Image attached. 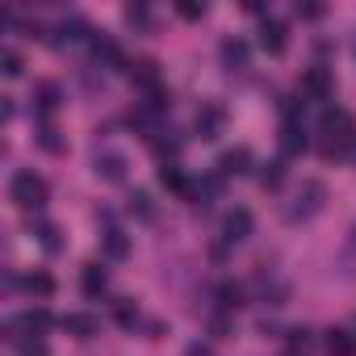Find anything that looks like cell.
I'll use <instances>...</instances> for the list:
<instances>
[{"label":"cell","instance_id":"cell-30","mask_svg":"<svg viewBox=\"0 0 356 356\" xmlns=\"http://www.w3.org/2000/svg\"><path fill=\"white\" fill-rule=\"evenodd\" d=\"M122 13H126V22H130L134 30H151V9L143 5V0H134V5H126Z\"/></svg>","mask_w":356,"mask_h":356},{"label":"cell","instance_id":"cell-20","mask_svg":"<svg viewBox=\"0 0 356 356\" xmlns=\"http://www.w3.org/2000/svg\"><path fill=\"white\" fill-rule=\"evenodd\" d=\"M306 147H310L306 126H302V122H285V126H281V151H285V155H302Z\"/></svg>","mask_w":356,"mask_h":356},{"label":"cell","instance_id":"cell-9","mask_svg":"<svg viewBox=\"0 0 356 356\" xmlns=\"http://www.w3.org/2000/svg\"><path fill=\"white\" fill-rule=\"evenodd\" d=\"M88 38H92V30L80 17H63V22L51 26V42L55 47H76V42H88Z\"/></svg>","mask_w":356,"mask_h":356},{"label":"cell","instance_id":"cell-6","mask_svg":"<svg viewBox=\"0 0 356 356\" xmlns=\"http://www.w3.org/2000/svg\"><path fill=\"white\" fill-rule=\"evenodd\" d=\"M256 42L268 51V55H281L285 51V42H289V30H285V22L281 17H260V26H256Z\"/></svg>","mask_w":356,"mask_h":356},{"label":"cell","instance_id":"cell-2","mask_svg":"<svg viewBox=\"0 0 356 356\" xmlns=\"http://www.w3.org/2000/svg\"><path fill=\"white\" fill-rule=\"evenodd\" d=\"M9 197L17 202V210L38 214V210L47 206L51 189H47V181H42V176H38L34 168H22V172H13V181H9Z\"/></svg>","mask_w":356,"mask_h":356},{"label":"cell","instance_id":"cell-29","mask_svg":"<svg viewBox=\"0 0 356 356\" xmlns=\"http://www.w3.org/2000/svg\"><path fill=\"white\" fill-rule=\"evenodd\" d=\"M206 327H210L214 339H227V335L235 331V318H231V310H218V306H214V314L206 318Z\"/></svg>","mask_w":356,"mask_h":356},{"label":"cell","instance_id":"cell-28","mask_svg":"<svg viewBox=\"0 0 356 356\" xmlns=\"http://www.w3.org/2000/svg\"><path fill=\"white\" fill-rule=\"evenodd\" d=\"M63 331L76 339H92L97 335V318L92 314H63Z\"/></svg>","mask_w":356,"mask_h":356},{"label":"cell","instance_id":"cell-17","mask_svg":"<svg viewBox=\"0 0 356 356\" xmlns=\"http://www.w3.org/2000/svg\"><path fill=\"white\" fill-rule=\"evenodd\" d=\"M17 285H22V289H26V293H30L34 302H47V298L55 293V277H51V273H42V268H34V273H26V277H22Z\"/></svg>","mask_w":356,"mask_h":356},{"label":"cell","instance_id":"cell-33","mask_svg":"<svg viewBox=\"0 0 356 356\" xmlns=\"http://www.w3.org/2000/svg\"><path fill=\"white\" fill-rule=\"evenodd\" d=\"M176 13H181L185 22H202V17H206V5H197V0H181V5H176Z\"/></svg>","mask_w":356,"mask_h":356},{"label":"cell","instance_id":"cell-8","mask_svg":"<svg viewBox=\"0 0 356 356\" xmlns=\"http://www.w3.org/2000/svg\"><path fill=\"white\" fill-rule=\"evenodd\" d=\"M306 101H331V92H335V76L327 72V67H310L306 76H302V88H298Z\"/></svg>","mask_w":356,"mask_h":356},{"label":"cell","instance_id":"cell-10","mask_svg":"<svg viewBox=\"0 0 356 356\" xmlns=\"http://www.w3.org/2000/svg\"><path fill=\"white\" fill-rule=\"evenodd\" d=\"M88 51H92V59H97L101 67H130V63L122 59V51H118V42H113L109 34H97V30H92V38H88Z\"/></svg>","mask_w":356,"mask_h":356},{"label":"cell","instance_id":"cell-14","mask_svg":"<svg viewBox=\"0 0 356 356\" xmlns=\"http://www.w3.org/2000/svg\"><path fill=\"white\" fill-rule=\"evenodd\" d=\"M218 55H222V67L227 72H248V63H252V47L243 38H222Z\"/></svg>","mask_w":356,"mask_h":356},{"label":"cell","instance_id":"cell-35","mask_svg":"<svg viewBox=\"0 0 356 356\" xmlns=\"http://www.w3.org/2000/svg\"><path fill=\"white\" fill-rule=\"evenodd\" d=\"M298 17L314 22V17H323V5H298Z\"/></svg>","mask_w":356,"mask_h":356},{"label":"cell","instance_id":"cell-26","mask_svg":"<svg viewBox=\"0 0 356 356\" xmlns=\"http://www.w3.org/2000/svg\"><path fill=\"white\" fill-rule=\"evenodd\" d=\"M256 181H260V189H281L285 185V163L281 159H264L256 168Z\"/></svg>","mask_w":356,"mask_h":356},{"label":"cell","instance_id":"cell-23","mask_svg":"<svg viewBox=\"0 0 356 356\" xmlns=\"http://www.w3.org/2000/svg\"><path fill=\"white\" fill-rule=\"evenodd\" d=\"M159 185H163V189H172V193H181V197L193 189V181L181 172V163H159Z\"/></svg>","mask_w":356,"mask_h":356},{"label":"cell","instance_id":"cell-27","mask_svg":"<svg viewBox=\"0 0 356 356\" xmlns=\"http://www.w3.org/2000/svg\"><path fill=\"white\" fill-rule=\"evenodd\" d=\"M113 318H118V327H138L143 323V310H138V302L134 298H113Z\"/></svg>","mask_w":356,"mask_h":356},{"label":"cell","instance_id":"cell-21","mask_svg":"<svg viewBox=\"0 0 356 356\" xmlns=\"http://www.w3.org/2000/svg\"><path fill=\"white\" fill-rule=\"evenodd\" d=\"M34 239H38V248H42L47 256H59V252H63V231H59L55 222H42V218H38V222H34Z\"/></svg>","mask_w":356,"mask_h":356},{"label":"cell","instance_id":"cell-32","mask_svg":"<svg viewBox=\"0 0 356 356\" xmlns=\"http://www.w3.org/2000/svg\"><path fill=\"white\" fill-rule=\"evenodd\" d=\"M314 339H310V331L306 327H289V352L293 356H306V348H310Z\"/></svg>","mask_w":356,"mask_h":356},{"label":"cell","instance_id":"cell-12","mask_svg":"<svg viewBox=\"0 0 356 356\" xmlns=\"http://www.w3.org/2000/svg\"><path fill=\"white\" fill-rule=\"evenodd\" d=\"M80 289H84L88 298L109 293V268H105V260H88V264L80 268Z\"/></svg>","mask_w":356,"mask_h":356},{"label":"cell","instance_id":"cell-3","mask_svg":"<svg viewBox=\"0 0 356 356\" xmlns=\"http://www.w3.org/2000/svg\"><path fill=\"white\" fill-rule=\"evenodd\" d=\"M323 202H327V185H323V181H302V189L293 193L285 218H289V222H306V218H314V214L323 210Z\"/></svg>","mask_w":356,"mask_h":356},{"label":"cell","instance_id":"cell-38","mask_svg":"<svg viewBox=\"0 0 356 356\" xmlns=\"http://www.w3.org/2000/svg\"><path fill=\"white\" fill-rule=\"evenodd\" d=\"M352 55H356V38H352Z\"/></svg>","mask_w":356,"mask_h":356},{"label":"cell","instance_id":"cell-39","mask_svg":"<svg viewBox=\"0 0 356 356\" xmlns=\"http://www.w3.org/2000/svg\"><path fill=\"white\" fill-rule=\"evenodd\" d=\"M352 159H356V147H352Z\"/></svg>","mask_w":356,"mask_h":356},{"label":"cell","instance_id":"cell-19","mask_svg":"<svg viewBox=\"0 0 356 356\" xmlns=\"http://www.w3.org/2000/svg\"><path fill=\"white\" fill-rule=\"evenodd\" d=\"M34 138H38V147H42L47 155H59V151H63V134H59V126H55L51 118H38V122H34Z\"/></svg>","mask_w":356,"mask_h":356},{"label":"cell","instance_id":"cell-5","mask_svg":"<svg viewBox=\"0 0 356 356\" xmlns=\"http://www.w3.org/2000/svg\"><path fill=\"white\" fill-rule=\"evenodd\" d=\"M193 130H197V138H218L227 130V109L218 101H202V109L193 118Z\"/></svg>","mask_w":356,"mask_h":356},{"label":"cell","instance_id":"cell-18","mask_svg":"<svg viewBox=\"0 0 356 356\" xmlns=\"http://www.w3.org/2000/svg\"><path fill=\"white\" fill-rule=\"evenodd\" d=\"M243 302H248V289L239 281H218L214 285V306L218 310H239Z\"/></svg>","mask_w":356,"mask_h":356},{"label":"cell","instance_id":"cell-24","mask_svg":"<svg viewBox=\"0 0 356 356\" xmlns=\"http://www.w3.org/2000/svg\"><path fill=\"white\" fill-rule=\"evenodd\" d=\"M323 343H327L331 356H356V335L343 331V327H331V331L323 335Z\"/></svg>","mask_w":356,"mask_h":356},{"label":"cell","instance_id":"cell-37","mask_svg":"<svg viewBox=\"0 0 356 356\" xmlns=\"http://www.w3.org/2000/svg\"><path fill=\"white\" fill-rule=\"evenodd\" d=\"M352 243H356V227H352Z\"/></svg>","mask_w":356,"mask_h":356},{"label":"cell","instance_id":"cell-13","mask_svg":"<svg viewBox=\"0 0 356 356\" xmlns=\"http://www.w3.org/2000/svg\"><path fill=\"white\" fill-rule=\"evenodd\" d=\"M214 168H218L222 181H231V176H243V172H252V151H248V147H231V151L218 155Z\"/></svg>","mask_w":356,"mask_h":356},{"label":"cell","instance_id":"cell-7","mask_svg":"<svg viewBox=\"0 0 356 356\" xmlns=\"http://www.w3.org/2000/svg\"><path fill=\"white\" fill-rule=\"evenodd\" d=\"M126 76L134 80V88H138L143 97L163 88V72H159V63H155V59H134V63L126 67Z\"/></svg>","mask_w":356,"mask_h":356},{"label":"cell","instance_id":"cell-11","mask_svg":"<svg viewBox=\"0 0 356 356\" xmlns=\"http://www.w3.org/2000/svg\"><path fill=\"white\" fill-rule=\"evenodd\" d=\"M252 210H227V218H222V243H243L248 235H252Z\"/></svg>","mask_w":356,"mask_h":356},{"label":"cell","instance_id":"cell-1","mask_svg":"<svg viewBox=\"0 0 356 356\" xmlns=\"http://www.w3.org/2000/svg\"><path fill=\"white\" fill-rule=\"evenodd\" d=\"M356 147V126L343 109H327L323 126H318V151L323 155H352Z\"/></svg>","mask_w":356,"mask_h":356},{"label":"cell","instance_id":"cell-36","mask_svg":"<svg viewBox=\"0 0 356 356\" xmlns=\"http://www.w3.org/2000/svg\"><path fill=\"white\" fill-rule=\"evenodd\" d=\"M185 356H214V348L197 339V343H189V348H185Z\"/></svg>","mask_w":356,"mask_h":356},{"label":"cell","instance_id":"cell-34","mask_svg":"<svg viewBox=\"0 0 356 356\" xmlns=\"http://www.w3.org/2000/svg\"><path fill=\"white\" fill-rule=\"evenodd\" d=\"M17 356H51V352H47V343H42V339H26V343L17 348Z\"/></svg>","mask_w":356,"mask_h":356},{"label":"cell","instance_id":"cell-25","mask_svg":"<svg viewBox=\"0 0 356 356\" xmlns=\"http://www.w3.org/2000/svg\"><path fill=\"white\" fill-rule=\"evenodd\" d=\"M126 210H130L138 222H155V197H151L147 189H134V193L126 197Z\"/></svg>","mask_w":356,"mask_h":356},{"label":"cell","instance_id":"cell-40","mask_svg":"<svg viewBox=\"0 0 356 356\" xmlns=\"http://www.w3.org/2000/svg\"><path fill=\"white\" fill-rule=\"evenodd\" d=\"M285 356H293V352H285Z\"/></svg>","mask_w":356,"mask_h":356},{"label":"cell","instance_id":"cell-31","mask_svg":"<svg viewBox=\"0 0 356 356\" xmlns=\"http://www.w3.org/2000/svg\"><path fill=\"white\" fill-rule=\"evenodd\" d=\"M0 72H5L9 80H17V76L26 72V59H22V51H13V47H9L5 55H0Z\"/></svg>","mask_w":356,"mask_h":356},{"label":"cell","instance_id":"cell-22","mask_svg":"<svg viewBox=\"0 0 356 356\" xmlns=\"http://www.w3.org/2000/svg\"><path fill=\"white\" fill-rule=\"evenodd\" d=\"M151 151L159 163H176V155H181V138H176V130H159L151 138Z\"/></svg>","mask_w":356,"mask_h":356},{"label":"cell","instance_id":"cell-4","mask_svg":"<svg viewBox=\"0 0 356 356\" xmlns=\"http://www.w3.org/2000/svg\"><path fill=\"white\" fill-rule=\"evenodd\" d=\"M92 172L101 176L105 185H122L126 176H130V159H126L122 151H113V147H101V151L92 155Z\"/></svg>","mask_w":356,"mask_h":356},{"label":"cell","instance_id":"cell-15","mask_svg":"<svg viewBox=\"0 0 356 356\" xmlns=\"http://www.w3.org/2000/svg\"><path fill=\"white\" fill-rule=\"evenodd\" d=\"M59 105H63V88H59L55 80L34 84V113H38V118H51Z\"/></svg>","mask_w":356,"mask_h":356},{"label":"cell","instance_id":"cell-16","mask_svg":"<svg viewBox=\"0 0 356 356\" xmlns=\"http://www.w3.org/2000/svg\"><path fill=\"white\" fill-rule=\"evenodd\" d=\"M130 256V239L122 227H105L101 231V260H126Z\"/></svg>","mask_w":356,"mask_h":356}]
</instances>
